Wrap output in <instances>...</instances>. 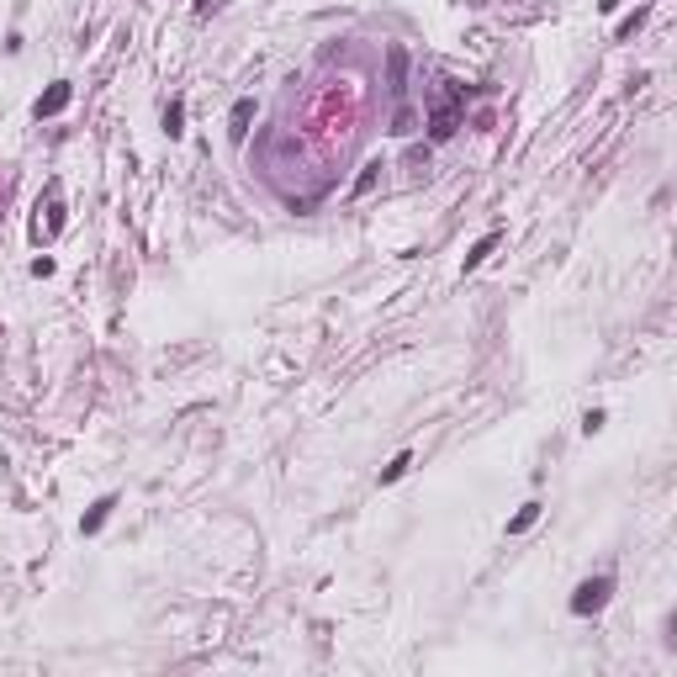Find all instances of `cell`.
Returning a JSON list of instances; mask_svg holds the SVG:
<instances>
[{"mask_svg":"<svg viewBox=\"0 0 677 677\" xmlns=\"http://www.w3.org/2000/svg\"><path fill=\"white\" fill-rule=\"evenodd\" d=\"M609 593H614V577H587L572 593V614H598L603 603H609Z\"/></svg>","mask_w":677,"mask_h":677,"instance_id":"6da1fadb","label":"cell"},{"mask_svg":"<svg viewBox=\"0 0 677 677\" xmlns=\"http://www.w3.org/2000/svg\"><path fill=\"white\" fill-rule=\"evenodd\" d=\"M249 117H254V95H239V101H233V117H228V138H233V143L249 138Z\"/></svg>","mask_w":677,"mask_h":677,"instance_id":"7a4b0ae2","label":"cell"},{"mask_svg":"<svg viewBox=\"0 0 677 677\" xmlns=\"http://www.w3.org/2000/svg\"><path fill=\"white\" fill-rule=\"evenodd\" d=\"M69 95H75V91H69V80H59V85H53V91L37 101V117H59L64 106H69Z\"/></svg>","mask_w":677,"mask_h":677,"instance_id":"3957f363","label":"cell"},{"mask_svg":"<svg viewBox=\"0 0 677 677\" xmlns=\"http://www.w3.org/2000/svg\"><path fill=\"white\" fill-rule=\"evenodd\" d=\"M455 101H461V91L450 95V106H439V111H434V127H429L434 138H450L455 133Z\"/></svg>","mask_w":677,"mask_h":677,"instance_id":"277c9868","label":"cell"},{"mask_svg":"<svg viewBox=\"0 0 677 677\" xmlns=\"http://www.w3.org/2000/svg\"><path fill=\"white\" fill-rule=\"evenodd\" d=\"M535 519H540V503H524V508H519V513L508 519V535H524V529L535 524Z\"/></svg>","mask_w":677,"mask_h":677,"instance_id":"5b68a950","label":"cell"},{"mask_svg":"<svg viewBox=\"0 0 677 677\" xmlns=\"http://www.w3.org/2000/svg\"><path fill=\"white\" fill-rule=\"evenodd\" d=\"M111 508H117V497H101V503H95V508L85 513V535H95V529L106 524V513H111Z\"/></svg>","mask_w":677,"mask_h":677,"instance_id":"8992f818","label":"cell"},{"mask_svg":"<svg viewBox=\"0 0 677 677\" xmlns=\"http://www.w3.org/2000/svg\"><path fill=\"white\" fill-rule=\"evenodd\" d=\"M492 249H497V228H492V233H487V239H482V243H476V249L466 254V270H476V265H482V259L492 254Z\"/></svg>","mask_w":677,"mask_h":677,"instance_id":"52a82bcc","label":"cell"},{"mask_svg":"<svg viewBox=\"0 0 677 677\" xmlns=\"http://www.w3.org/2000/svg\"><path fill=\"white\" fill-rule=\"evenodd\" d=\"M180 122H185V106L175 101V106H169V111H165V133H169V138H180V133H185Z\"/></svg>","mask_w":677,"mask_h":677,"instance_id":"ba28073f","label":"cell"},{"mask_svg":"<svg viewBox=\"0 0 677 677\" xmlns=\"http://www.w3.org/2000/svg\"><path fill=\"white\" fill-rule=\"evenodd\" d=\"M376 175H381V159H371V165L360 169V180H355V196H365L371 185H376Z\"/></svg>","mask_w":677,"mask_h":677,"instance_id":"9c48e42d","label":"cell"},{"mask_svg":"<svg viewBox=\"0 0 677 677\" xmlns=\"http://www.w3.org/2000/svg\"><path fill=\"white\" fill-rule=\"evenodd\" d=\"M407 466H413V455H407V450H402V455H397V461H391V466H387V471H381V482H397V476H402V471H407Z\"/></svg>","mask_w":677,"mask_h":677,"instance_id":"30bf717a","label":"cell"},{"mask_svg":"<svg viewBox=\"0 0 677 677\" xmlns=\"http://www.w3.org/2000/svg\"><path fill=\"white\" fill-rule=\"evenodd\" d=\"M640 21H646V11H635V16H624V21H619V37H635V27H640Z\"/></svg>","mask_w":677,"mask_h":677,"instance_id":"8fae6325","label":"cell"},{"mask_svg":"<svg viewBox=\"0 0 677 677\" xmlns=\"http://www.w3.org/2000/svg\"><path fill=\"white\" fill-rule=\"evenodd\" d=\"M391 133H397V138H407V133H413V111H397V122H391Z\"/></svg>","mask_w":677,"mask_h":677,"instance_id":"7c38bea8","label":"cell"}]
</instances>
